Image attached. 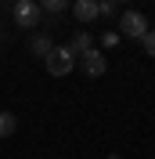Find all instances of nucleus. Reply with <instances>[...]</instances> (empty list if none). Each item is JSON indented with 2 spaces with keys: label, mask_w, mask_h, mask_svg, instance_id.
<instances>
[{
  "label": "nucleus",
  "mask_w": 155,
  "mask_h": 159,
  "mask_svg": "<svg viewBox=\"0 0 155 159\" xmlns=\"http://www.w3.org/2000/svg\"><path fill=\"white\" fill-rule=\"evenodd\" d=\"M119 36L144 40L148 36V18L141 15V11H119Z\"/></svg>",
  "instance_id": "1"
},
{
  "label": "nucleus",
  "mask_w": 155,
  "mask_h": 159,
  "mask_svg": "<svg viewBox=\"0 0 155 159\" xmlns=\"http://www.w3.org/2000/svg\"><path fill=\"white\" fill-rule=\"evenodd\" d=\"M40 15H43V11H40L36 0H15V7H11V18H15L18 29H33L40 22Z\"/></svg>",
  "instance_id": "2"
},
{
  "label": "nucleus",
  "mask_w": 155,
  "mask_h": 159,
  "mask_svg": "<svg viewBox=\"0 0 155 159\" xmlns=\"http://www.w3.org/2000/svg\"><path fill=\"white\" fill-rule=\"evenodd\" d=\"M43 65H47L51 76H69V72L76 69V54H72L69 47H54V51L47 54V61H43Z\"/></svg>",
  "instance_id": "3"
},
{
  "label": "nucleus",
  "mask_w": 155,
  "mask_h": 159,
  "mask_svg": "<svg viewBox=\"0 0 155 159\" xmlns=\"http://www.w3.org/2000/svg\"><path fill=\"white\" fill-rule=\"evenodd\" d=\"M76 65L87 72V76H94V80H97V76H105V69H108V65H105V54H101L97 47H90L87 54H79V58H76Z\"/></svg>",
  "instance_id": "4"
},
{
  "label": "nucleus",
  "mask_w": 155,
  "mask_h": 159,
  "mask_svg": "<svg viewBox=\"0 0 155 159\" xmlns=\"http://www.w3.org/2000/svg\"><path fill=\"white\" fill-rule=\"evenodd\" d=\"M72 15H76V22H83V25H87V22H94L101 11H97L94 0H76V4H72Z\"/></svg>",
  "instance_id": "5"
},
{
  "label": "nucleus",
  "mask_w": 155,
  "mask_h": 159,
  "mask_svg": "<svg viewBox=\"0 0 155 159\" xmlns=\"http://www.w3.org/2000/svg\"><path fill=\"white\" fill-rule=\"evenodd\" d=\"M90 47H94V36H90V33H83V29H79L76 36L69 40V51H72V54H76V58H79V54H87Z\"/></svg>",
  "instance_id": "6"
},
{
  "label": "nucleus",
  "mask_w": 155,
  "mask_h": 159,
  "mask_svg": "<svg viewBox=\"0 0 155 159\" xmlns=\"http://www.w3.org/2000/svg\"><path fill=\"white\" fill-rule=\"evenodd\" d=\"M29 47H33V54H36V58H43V61H47V54L54 51V40H51V36H33V43H29Z\"/></svg>",
  "instance_id": "7"
},
{
  "label": "nucleus",
  "mask_w": 155,
  "mask_h": 159,
  "mask_svg": "<svg viewBox=\"0 0 155 159\" xmlns=\"http://www.w3.org/2000/svg\"><path fill=\"white\" fill-rule=\"evenodd\" d=\"M18 130V119H15V112H0V138H11Z\"/></svg>",
  "instance_id": "8"
},
{
  "label": "nucleus",
  "mask_w": 155,
  "mask_h": 159,
  "mask_svg": "<svg viewBox=\"0 0 155 159\" xmlns=\"http://www.w3.org/2000/svg\"><path fill=\"white\" fill-rule=\"evenodd\" d=\"M40 11H47V15H61V11H65V4H61V0H43V4H40Z\"/></svg>",
  "instance_id": "9"
},
{
  "label": "nucleus",
  "mask_w": 155,
  "mask_h": 159,
  "mask_svg": "<svg viewBox=\"0 0 155 159\" xmlns=\"http://www.w3.org/2000/svg\"><path fill=\"white\" fill-rule=\"evenodd\" d=\"M141 43H144V51H148V54L155 58V29H148V36L141 40Z\"/></svg>",
  "instance_id": "10"
},
{
  "label": "nucleus",
  "mask_w": 155,
  "mask_h": 159,
  "mask_svg": "<svg viewBox=\"0 0 155 159\" xmlns=\"http://www.w3.org/2000/svg\"><path fill=\"white\" fill-rule=\"evenodd\" d=\"M119 43V33H105V36H101V47H116Z\"/></svg>",
  "instance_id": "11"
},
{
  "label": "nucleus",
  "mask_w": 155,
  "mask_h": 159,
  "mask_svg": "<svg viewBox=\"0 0 155 159\" xmlns=\"http://www.w3.org/2000/svg\"><path fill=\"white\" fill-rule=\"evenodd\" d=\"M97 11H101V15H116L119 7H116V4H112V0H105V4H97Z\"/></svg>",
  "instance_id": "12"
},
{
  "label": "nucleus",
  "mask_w": 155,
  "mask_h": 159,
  "mask_svg": "<svg viewBox=\"0 0 155 159\" xmlns=\"http://www.w3.org/2000/svg\"><path fill=\"white\" fill-rule=\"evenodd\" d=\"M108 159H119V156H108Z\"/></svg>",
  "instance_id": "13"
},
{
  "label": "nucleus",
  "mask_w": 155,
  "mask_h": 159,
  "mask_svg": "<svg viewBox=\"0 0 155 159\" xmlns=\"http://www.w3.org/2000/svg\"><path fill=\"white\" fill-rule=\"evenodd\" d=\"M0 36H4V33H0Z\"/></svg>",
  "instance_id": "14"
}]
</instances>
